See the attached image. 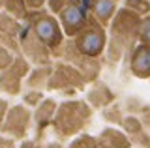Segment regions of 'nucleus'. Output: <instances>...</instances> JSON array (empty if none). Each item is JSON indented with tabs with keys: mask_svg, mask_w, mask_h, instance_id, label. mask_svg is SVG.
I'll return each instance as SVG.
<instances>
[{
	"mask_svg": "<svg viewBox=\"0 0 150 148\" xmlns=\"http://www.w3.org/2000/svg\"><path fill=\"white\" fill-rule=\"evenodd\" d=\"M88 8H90L92 17L100 23V25L109 26L112 17L116 15L118 0H88Z\"/></svg>",
	"mask_w": 150,
	"mask_h": 148,
	"instance_id": "nucleus-6",
	"label": "nucleus"
},
{
	"mask_svg": "<svg viewBox=\"0 0 150 148\" xmlns=\"http://www.w3.org/2000/svg\"><path fill=\"white\" fill-rule=\"evenodd\" d=\"M137 32H139V39L143 41V43L150 45V15L137 26Z\"/></svg>",
	"mask_w": 150,
	"mask_h": 148,
	"instance_id": "nucleus-12",
	"label": "nucleus"
},
{
	"mask_svg": "<svg viewBox=\"0 0 150 148\" xmlns=\"http://www.w3.org/2000/svg\"><path fill=\"white\" fill-rule=\"evenodd\" d=\"M28 120H30V113L23 105H13V107H9L8 116L4 120L0 131L11 135L13 139H21V137H25V133L28 129Z\"/></svg>",
	"mask_w": 150,
	"mask_h": 148,
	"instance_id": "nucleus-5",
	"label": "nucleus"
},
{
	"mask_svg": "<svg viewBox=\"0 0 150 148\" xmlns=\"http://www.w3.org/2000/svg\"><path fill=\"white\" fill-rule=\"evenodd\" d=\"M28 73V62L25 58L17 56L15 62L9 68H6L4 71H0V92L8 96H15L21 90V82L23 77Z\"/></svg>",
	"mask_w": 150,
	"mask_h": 148,
	"instance_id": "nucleus-4",
	"label": "nucleus"
},
{
	"mask_svg": "<svg viewBox=\"0 0 150 148\" xmlns=\"http://www.w3.org/2000/svg\"><path fill=\"white\" fill-rule=\"evenodd\" d=\"M19 36H21L19 19H15L13 15H9L8 11L0 10V39H2V43L8 45V47H13L11 41L15 43V39Z\"/></svg>",
	"mask_w": 150,
	"mask_h": 148,
	"instance_id": "nucleus-7",
	"label": "nucleus"
},
{
	"mask_svg": "<svg viewBox=\"0 0 150 148\" xmlns=\"http://www.w3.org/2000/svg\"><path fill=\"white\" fill-rule=\"evenodd\" d=\"M56 17H58L60 25H62V30L68 38H75L88 25V17H86V11H84V6L79 0H69L62 10L56 13Z\"/></svg>",
	"mask_w": 150,
	"mask_h": 148,
	"instance_id": "nucleus-3",
	"label": "nucleus"
},
{
	"mask_svg": "<svg viewBox=\"0 0 150 148\" xmlns=\"http://www.w3.org/2000/svg\"><path fill=\"white\" fill-rule=\"evenodd\" d=\"M53 111H54V101H51V99H47L43 105H40V111L36 113V118H38V122L40 124H45L43 120H47L53 114Z\"/></svg>",
	"mask_w": 150,
	"mask_h": 148,
	"instance_id": "nucleus-11",
	"label": "nucleus"
},
{
	"mask_svg": "<svg viewBox=\"0 0 150 148\" xmlns=\"http://www.w3.org/2000/svg\"><path fill=\"white\" fill-rule=\"evenodd\" d=\"M0 45H2V39H0Z\"/></svg>",
	"mask_w": 150,
	"mask_h": 148,
	"instance_id": "nucleus-19",
	"label": "nucleus"
},
{
	"mask_svg": "<svg viewBox=\"0 0 150 148\" xmlns=\"http://www.w3.org/2000/svg\"><path fill=\"white\" fill-rule=\"evenodd\" d=\"M0 148H11V146H2V144H0Z\"/></svg>",
	"mask_w": 150,
	"mask_h": 148,
	"instance_id": "nucleus-18",
	"label": "nucleus"
},
{
	"mask_svg": "<svg viewBox=\"0 0 150 148\" xmlns=\"http://www.w3.org/2000/svg\"><path fill=\"white\" fill-rule=\"evenodd\" d=\"M2 10H4V11H8L9 15H13V17H15V19H19V21L26 19L28 11H30L25 0H6V2H4V8H2Z\"/></svg>",
	"mask_w": 150,
	"mask_h": 148,
	"instance_id": "nucleus-9",
	"label": "nucleus"
},
{
	"mask_svg": "<svg viewBox=\"0 0 150 148\" xmlns=\"http://www.w3.org/2000/svg\"><path fill=\"white\" fill-rule=\"evenodd\" d=\"M68 2H69V0H47V6H49L51 13H54V15H56V13L62 10Z\"/></svg>",
	"mask_w": 150,
	"mask_h": 148,
	"instance_id": "nucleus-14",
	"label": "nucleus"
},
{
	"mask_svg": "<svg viewBox=\"0 0 150 148\" xmlns=\"http://www.w3.org/2000/svg\"><path fill=\"white\" fill-rule=\"evenodd\" d=\"M28 10H41V8L47 4V0H25Z\"/></svg>",
	"mask_w": 150,
	"mask_h": 148,
	"instance_id": "nucleus-16",
	"label": "nucleus"
},
{
	"mask_svg": "<svg viewBox=\"0 0 150 148\" xmlns=\"http://www.w3.org/2000/svg\"><path fill=\"white\" fill-rule=\"evenodd\" d=\"M126 8H129L135 13H144L150 8V4L146 0H126Z\"/></svg>",
	"mask_w": 150,
	"mask_h": 148,
	"instance_id": "nucleus-13",
	"label": "nucleus"
},
{
	"mask_svg": "<svg viewBox=\"0 0 150 148\" xmlns=\"http://www.w3.org/2000/svg\"><path fill=\"white\" fill-rule=\"evenodd\" d=\"M26 21L30 23V30L34 32V36L45 47H49V51H54L62 45L64 41V30L60 25L58 17H54L53 13L41 10H30L26 15Z\"/></svg>",
	"mask_w": 150,
	"mask_h": 148,
	"instance_id": "nucleus-1",
	"label": "nucleus"
},
{
	"mask_svg": "<svg viewBox=\"0 0 150 148\" xmlns=\"http://www.w3.org/2000/svg\"><path fill=\"white\" fill-rule=\"evenodd\" d=\"M8 111H9V103L6 99L0 98V128H2L4 120H6V116H8Z\"/></svg>",
	"mask_w": 150,
	"mask_h": 148,
	"instance_id": "nucleus-15",
	"label": "nucleus"
},
{
	"mask_svg": "<svg viewBox=\"0 0 150 148\" xmlns=\"http://www.w3.org/2000/svg\"><path fill=\"white\" fill-rule=\"evenodd\" d=\"M105 45H107L105 26L100 25L96 19L88 21V25L75 36V47L84 56H92V58L100 56L105 51Z\"/></svg>",
	"mask_w": 150,
	"mask_h": 148,
	"instance_id": "nucleus-2",
	"label": "nucleus"
},
{
	"mask_svg": "<svg viewBox=\"0 0 150 148\" xmlns=\"http://www.w3.org/2000/svg\"><path fill=\"white\" fill-rule=\"evenodd\" d=\"M17 54L11 53V47H8V45H0V71H4L6 68H9L13 62H15Z\"/></svg>",
	"mask_w": 150,
	"mask_h": 148,
	"instance_id": "nucleus-10",
	"label": "nucleus"
},
{
	"mask_svg": "<svg viewBox=\"0 0 150 148\" xmlns=\"http://www.w3.org/2000/svg\"><path fill=\"white\" fill-rule=\"evenodd\" d=\"M4 2H6V0H0V10L4 8Z\"/></svg>",
	"mask_w": 150,
	"mask_h": 148,
	"instance_id": "nucleus-17",
	"label": "nucleus"
},
{
	"mask_svg": "<svg viewBox=\"0 0 150 148\" xmlns=\"http://www.w3.org/2000/svg\"><path fill=\"white\" fill-rule=\"evenodd\" d=\"M129 68L137 77H141V79H144V77L150 75V45L143 43L133 51Z\"/></svg>",
	"mask_w": 150,
	"mask_h": 148,
	"instance_id": "nucleus-8",
	"label": "nucleus"
}]
</instances>
